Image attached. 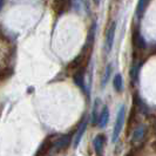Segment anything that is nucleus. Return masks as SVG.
<instances>
[{
    "label": "nucleus",
    "mask_w": 156,
    "mask_h": 156,
    "mask_svg": "<svg viewBox=\"0 0 156 156\" xmlns=\"http://www.w3.org/2000/svg\"><path fill=\"white\" fill-rule=\"evenodd\" d=\"M125 119H126V108L125 106H122L119 113H117L116 121H115V126H114V130H113V142H116V140L119 139V135L122 130V127L125 123Z\"/></svg>",
    "instance_id": "1"
},
{
    "label": "nucleus",
    "mask_w": 156,
    "mask_h": 156,
    "mask_svg": "<svg viewBox=\"0 0 156 156\" xmlns=\"http://www.w3.org/2000/svg\"><path fill=\"white\" fill-rule=\"evenodd\" d=\"M54 147V141L52 140V139H46V140L42 142V144L40 146L39 150H38V153H37V156H47L49 154V151H51V149Z\"/></svg>",
    "instance_id": "2"
},
{
    "label": "nucleus",
    "mask_w": 156,
    "mask_h": 156,
    "mask_svg": "<svg viewBox=\"0 0 156 156\" xmlns=\"http://www.w3.org/2000/svg\"><path fill=\"white\" fill-rule=\"evenodd\" d=\"M115 31H116V23H112V25L109 26L108 31H107V47H108V51L112 49L113 47V42H114V37H115Z\"/></svg>",
    "instance_id": "3"
},
{
    "label": "nucleus",
    "mask_w": 156,
    "mask_h": 156,
    "mask_svg": "<svg viewBox=\"0 0 156 156\" xmlns=\"http://www.w3.org/2000/svg\"><path fill=\"white\" fill-rule=\"evenodd\" d=\"M70 142V136L69 135H63L61 137H59L58 140L54 142V148L56 150H61V149H65Z\"/></svg>",
    "instance_id": "4"
},
{
    "label": "nucleus",
    "mask_w": 156,
    "mask_h": 156,
    "mask_svg": "<svg viewBox=\"0 0 156 156\" xmlns=\"http://www.w3.org/2000/svg\"><path fill=\"white\" fill-rule=\"evenodd\" d=\"M103 146H105V137L102 135H98L94 140V148L98 156H102V151H103Z\"/></svg>",
    "instance_id": "5"
},
{
    "label": "nucleus",
    "mask_w": 156,
    "mask_h": 156,
    "mask_svg": "<svg viewBox=\"0 0 156 156\" xmlns=\"http://www.w3.org/2000/svg\"><path fill=\"white\" fill-rule=\"evenodd\" d=\"M108 120H109V110H108L107 107H105L103 110H102L101 115H100V117H99V121H98L99 127H100V128L106 127V125L108 123Z\"/></svg>",
    "instance_id": "6"
},
{
    "label": "nucleus",
    "mask_w": 156,
    "mask_h": 156,
    "mask_svg": "<svg viewBox=\"0 0 156 156\" xmlns=\"http://www.w3.org/2000/svg\"><path fill=\"white\" fill-rule=\"evenodd\" d=\"M144 137V127H137L135 130H134V134H133V143H137V142H140L142 139Z\"/></svg>",
    "instance_id": "7"
},
{
    "label": "nucleus",
    "mask_w": 156,
    "mask_h": 156,
    "mask_svg": "<svg viewBox=\"0 0 156 156\" xmlns=\"http://www.w3.org/2000/svg\"><path fill=\"white\" fill-rule=\"evenodd\" d=\"M67 2H69V0H55L54 2V9L56 13H62L63 11L67 8Z\"/></svg>",
    "instance_id": "8"
},
{
    "label": "nucleus",
    "mask_w": 156,
    "mask_h": 156,
    "mask_svg": "<svg viewBox=\"0 0 156 156\" xmlns=\"http://www.w3.org/2000/svg\"><path fill=\"white\" fill-rule=\"evenodd\" d=\"M74 81L80 88L85 89V81H83V68L78 70V73L74 75Z\"/></svg>",
    "instance_id": "9"
},
{
    "label": "nucleus",
    "mask_w": 156,
    "mask_h": 156,
    "mask_svg": "<svg viewBox=\"0 0 156 156\" xmlns=\"http://www.w3.org/2000/svg\"><path fill=\"white\" fill-rule=\"evenodd\" d=\"M86 127H87V122L85 121L82 125L80 126V128H79V132L76 133V136H75V141H74V147L76 148L79 144V142L81 140V137H82V135L85 133V130H86Z\"/></svg>",
    "instance_id": "10"
},
{
    "label": "nucleus",
    "mask_w": 156,
    "mask_h": 156,
    "mask_svg": "<svg viewBox=\"0 0 156 156\" xmlns=\"http://www.w3.org/2000/svg\"><path fill=\"white\" fill-rule=\"evenodd\" d=\"M113 83H114V88L116 89L117 92H121V90H122L123 81H122V76H121V74H116V75L114 76V81H113Z\"/></svg>",
    "instance_id": "11"
},
{
    "label": "nucleus",
    "mask_w": 156,
    "mask_h": 156,
    "mask_svg": "<svg viewBox=\"0 0 156 156\" xmlns=\"http://www.w3.org/2000/svg\"><path fill=\"white\" fill-rule=\"evenodd\" d=\"M144 5H146V0H139V5H137V16H141L144 9Z\"/></svg>",
    "instance_id": "12"
},
{
    "label": "nucleus",
    "mask_w": 156,
    "mask_h": 156,
    "mask_svg": "<svg viewBox=\"0 0 156 156\" xmlns=\"http://www.w3.org/2000/svg\"><path fill=\"white\" fill-rule=\"evenodd\" d=\"M136 46L141 48V49H143V48H146V41L142 39V37L141 35H137V40H136Z\"/></svg>",
    "instance_id": "13"
},
{
    "label": "nucleus",
    "mask_w": 156,
    "mask_h": 156,
    "mask_svg": "<svg viewBox=\"0 0 156 156\" xmlns=\"http://www.w3.org/2000/svg\"><path fill=\"white\" fill-rule=\"evenodd\" d=\"M110 70H112V67H110V66H108V67H107V69H106V73H105L103 80H102V85H105V83L108 81V79H109V75H110Z\"/></svg>",
    "instance_id": "14"
},
{
    "label": "nucleus",
    "mask_w": 156,
    "mask_h": 156,
    "mask_svg": "<svg viewBox=\"0 0 156 156\" xmlns=\"http://www.w3.org/2000/svg\"><path fill=\"white\" fill-rule=\"evenodd\" d=\"M73 5L76 9H80L82 6V0H73Z\"/></svg>",
    "instance_id": "15"
},
{
    "label": "nucleus",
    "mask_w": 156,
    "mask_h": 156,
    "mask_svg": "<svg viewBox=\"0 0 156 156\" xmlns=\"http://www.w3.org/2000/svg\"><path fill=\"white\" fill-rule=\"evenodd\" d=\"M2 4H4V0H0V9L2 7Z\"/></svg>",
    "instance_id": "16"
},
{
    "label": "nucleus",
    "mask_w": 156,
    "mask_h": 156,
    "mask_svg": "<svg viewBox=\"0 0 156 156\" xmlns=\"http://www.w3.org/2000/svg\"><path fill=\"white\" fill-rule=\"evenodd\" d=\"M94 1H95L96 4H99V2H100V0H94Z\"/></svg>",
    "instance_id": "17"
}]
</instances>
